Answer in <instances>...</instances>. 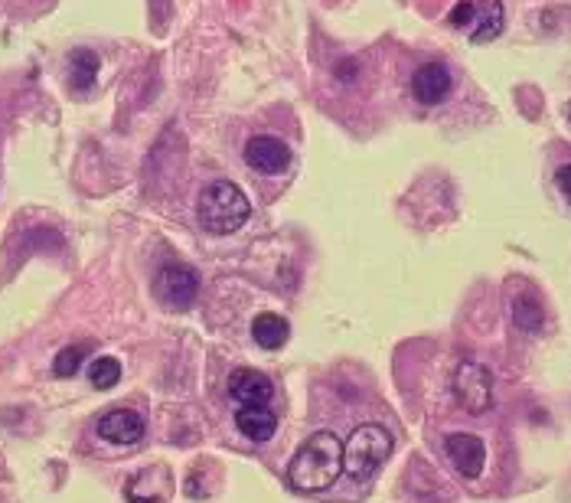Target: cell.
<instances>
[{"mask_svg":"<svg viewBox=\"0 0 571 503\" xmlns=\"http://www.w3.org/2000/svg\"><path fill=\"white\" fill-rule=\"evenodd\" d=\"M513 324L519 330H526V334H539L542 324H545V311L536 298H519L513 304Z\"/></svg>","mask_w":571,"mask_h":503,"instance_id":"15","label":"cell"},{"mask_svg":"<svg viewBox=\"0 0 571 503\" xmlns=\"http://www.w3.org/2000/svg\"><path fill=\"white\" fill-rule=\"evenodd\" d=\"M229 392L242 406H268L271 396H275V386H271V379L265 373L252 370V366H242V370H235L229 376Z\"/></svg>","mask_w":571,"mask_h":503,"instance_id":"8","label":"cell"},{"mask_svg":"<svg viewBox=\"0 0 571 503\" xmlns=\"http://www.w3.org/2000/svg\"><path fill=\"white\" fill-rule=\"evenodd\" d=\"M151 7H154V17H157V30H164V20H167L170 4H167V0H151Z\"/></svg>","mask_w":571,"mask_h":503,"instance_id":"20","label":"cell"},{"mask_svg":"<svg viewBox=\"0 0 571 503\" xmlns=\"http://www.w3.org/2000/svg\"><path fill=\"white\" fill-rule=\"evenodd\" d=\"M154 294L157 301H164L167 308H190L200 294V275L193 272L190 265H180V262H170L157 272L154 281Z\"/></svg>","mask_w":571,"mask_h":503,"instance_id":"5","label":"cell"},{"mask_svg":"<svg viewBox=\"0 0 571 503\" xmlns=\"http://www.w3.org/2000/svg\"><path fill=\"white\" fill-rule=\"evenodd\" d=\"M474 14H477V4H474V0H461V4L451 10V27L470 30V23H474Z\"/></svg>","mask_w":571,"mask_h":503,"instance_id":"18","label":"cell"},{"mask_svg":"<svg viewBox=\"0 0 571 503\" xmlns=\"http://www.w3.org/2000/svg\"><path fill=\"white\" fill-rule=\"evenodd\" d=\"M343 474V441L333 432L310 435L288 464V484L301 494H320Z\"/></svg>","mask_w":571,"mask_h":503,"instance_id":"1","label":"cell"},{"mask_svg":"<svg viewBox=\"0 0 571 503\" xmlns=\"http://www.w3.org/2000/svg\"><path fill=\"white\" fill-rule=\"evenodd\" d=\"M89 379L95 389H111L121 379V363L115 357H98L89 366Z\"/></svg>","mask_w":571,"mask_h":503,"instance_id":"16","label":"cell"},{"mask_svg":"<svg viewBox=\"0 0 571 503\" xmlns=\"http://www.w3.org/2000/svg\"><path fill=\"white\" fill-rule=\"evenodd\" d=\"M288 334H291V324L284 321V317L271 314V311L258 314L255 321H252V337H255V343H258L262 350H278V347H284V343H288Z\"/></svg>","mask_w":571,"mask_h":503,"instance_id":"13","label":"cell"},{"mask_svg":"<svg viewBox=\"0 0 571 503\" xmlns=\"http://www.w3.org/2000/svg\"><path fill=\"white\" fill-rule=\"evenodd\" d=\"M245 164L252 170H258V174H265V177H278L288 170L291 151L284 141L268 138V134H258V138H252L245 144Z\"/></svg>","mask_w":571,"mask_h":503,"instance_id":"7","label":"cell"},{"mask_svg":"<svg viewBox=\"0 0 571 503\" xmlns=\"http://www.w3.org/2000/svg\"><path fill=\"white\" fill-rule=\"evenodd\" d=\"M503 33V4L500 0H483L477 4L474 23H470V43H490Z\"/></svg>","mask_w":571,"mask_h":503,"instance_id":"12","label":"cell"},{"mask_svg":"<svg viewBox=\"0 0 571 503\" xmlns=\"http://www.w3.org/2000/svg\"><path fill=\"white\" fill-rule=\"evenodd\" d=\"M565 112H568V118H571V102H568V108H565Z\"/></svg>","mask_w":571,"mask_h":503,"instance_id":"21","label":"cell"},{"mask_svg":"<svg viewBox=\"0 0 571 503\" xmlns=\"http://www.w3.org/2000/svg\"><path fill=\"white\" fill-rule=\"evenodd\" d=\"M98 435L111 445H138L144 438V419L131 409H115L98 419Z\"/></svg>","mask_w":571,"mask_h":503,"instance_id":"9","label":"cell"},{"mask_svg":"<svg viewBox=\"0 0 571 503\" xmlns=\"http://www.w3.org/2000/svg\"><path fill=\"white\" fill-rule=\"evenodd\" d=\"M555 183H558V190H562L568 200H571V164L565 167H558V174H555Z\"/></svg>","mask_w":571,"mask_h":503,"instance_id":"19","label":"cell"},{"mask_svg":"<svg viewBox=\"0 0 571 503\" xmlns=\"http://www.w3.org/2000/svg\"><path fill=\"white\" fill-rule=\"evenodd\" d=\"M451 72L448 66H441V63H428V66H421L415 72V79H412V95L418 98L421 105H441L444 98L451 95Z\"/></svg>","mask_w":571,"mask_h":503,"instance_id":"10","label":"cell"},{"mask_svg":"<svg viewBox=\"0 0 571 503\" xmlns=\"http://www.w3.org/2000/svg\"><path fill=\"white\" fill-rule=\"evenodd\" d=\"M444 451H448L451 464L457 468V474L467 477V481H477L483 474V464H487V445L477 435L467 432H454L444 438Z\"/></svg>","mask_w":571,"mask_h":503,"instance_id":"6","label":"cell"},{"mask_svg":"<svg viewBox=\"0 0 571 503\" xmlns=\"http://www.w3.org/2000/svg\"><path fill=\"white\" fill-rule=\"evenodd\" d=\"M98 76V56L92 49H72L69 53V85L76 92H89Z\"/></svg>","mask_w":571,"mask_h":503,"instance_id":"14","label":"cell"},{"mask_svg":"<svg viewBox=\"0 0 571 503\" xmlns=\"http://www.w3.org/2000/svg\"><path fill=\"white\" fill-rule=\"evenodd\" d=\"M454 399L470 415H483L493 406V373L483 363L467 360L454 373Z\"/></svg>","mask_w":571,"mask_h":503,"instance_id":"4","label":"cell"},{"mask_svg":"<svg viewBox=\"0 0 571 503\" xmlns=\"http://www.w3.org/2000/svg\"><path fill=\"white\" fill-rule=\"evenodd\" d=\"M248 213H252V203L232 180L209 183L200 193V203H196V219L209 236H229V232L245 226Z\"/></svg>","mask_w":571,"mask_h":503,"instance_id":"2","label":"cell"},{"mask_svg":"<svg viewBox=\"0 0 571 503\" xmlns=\"http://www.w3.org/2000/svg\"><path fill=\"white\" fill-rule=\"evenodd\" d=\"M85 343H76V347H66L56 357V363H53V373L59 376V379H69V376H76L79 373V366H82V357H85Z\"/></svg>","mask_w":571,"mask_h":503,"instance_id":"17","label":"cell"},{"mask_svg":"<svg viewBox=\"0 0 571 503\" xmlns=\"http://www.w3.org/2000/svg\"><path fill=\"white\" fill-rule=\"evenodd\" d=\"M392 455V435L382 425H359L343 445V471L353 481H369Z\"/></svg>","mask_w":571,"mask_h":503,"instance_id":"3","label":"cell"},{"mask_svg":"<svg viewBox=\"0 0 571 503\" xmlns=\"http://www.w3.org/2000/svg\"><path fill=\"white\" fill-rule=\"evenodd\" d=\"M235 425L239 432L252 441H268L278 428V415L271 412L268 406H242L235 412Z\"/></svg>","mask_w":571,"mask_h":503,"instance_id":"11","label":"cell"}]
</instances>
